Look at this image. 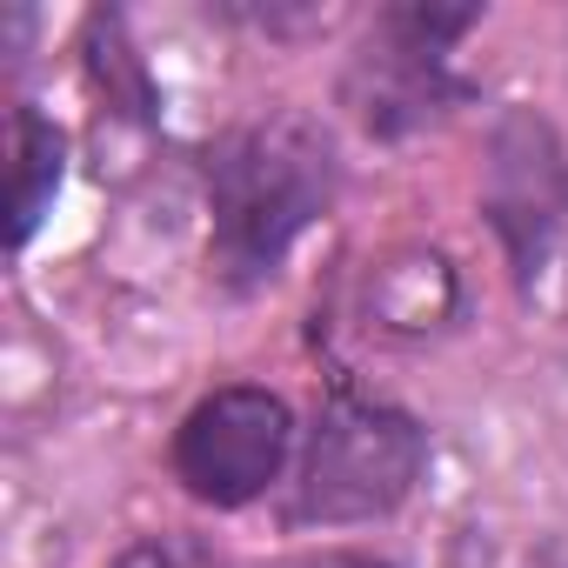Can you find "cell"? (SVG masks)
I'll list each match as a JSON object with an SVG mask.
<instances>
[{"label":"cell","instance_id":"obj_1","mask_svg":"<svg viewBox=\"0 0 568 568\" xmlns=\"http://www.w3.org/2000/svg\"><path fill=\"white\" fill-rule=\"evenodd\" d=\"M335 201L328 134L281 108L234 128L207 161V261L227 288L267 281Z\"/></svg>","mask_w":568,"mask_h":568},{"label":"cell","instance_id":"obj_2","mask_svg":"<svg viewBox=\"0 0 568 568\" xmlns=\"http://www.w3.org/2000/svg\"><path fill=\"white\" fill-rule=\"evenodd\" d=\"M428 462V435L415 415H402L395 402L335 388L308 428L302 448V481L288 515L295 521H322V528H348V521H375L388 508H402L422 481Z\"/></svg>","mask_w":568,"mask_h":568},{"label":"cell","instance_id":"obj_3","mask_svg":"<svg viewBox=\"0 0 568 568\" xmlns=\"http://www.w3.org/2000/svg\"><path fill=\"white\" fill-rule=\"evenodd\" d=\"M488 221L528 315L568 322V154L555 128L508 114L488 161Z\"/></svg>","mask_w":568,"mask_h":568},{"label":"cell","instance_id":"obj_4","mask_svg":"<svg viewBox=\"0 0 568 568\" xmlns=\"http://www.w3.org/2000/svg\"><path fill=\"white\" fill-rule=\"evenodd\" d=\"M475 21H481L475 8H388L368 28L362 54L348 61V81H342L348 114L382 141H402V134L442 121L462 101L455 41Z\"/></svg>","mask_w":568,"mask_h":568},{"label":"cell","instance_id":"obj_5","mask_svg":"<svg viewBox=\"0 0 568 568\" xmlns=\"http://www.w3.org/2000/svg\"><path fill=\"white\" fill-rule=\"evenodd\" d=\"M288 448H295V415L281 395L254 388V382H234V388H214L201 395L181 428H174V481L207 501V508H247L254 495H267L288 468Z\"/></svg>","mask_w":568,"mask_h":568},{"label":"cell","instance_id":"obj_6","mask_svg":"<svg viewBox=\"0 0 568 568\" xmlns=\"http://www.w3.org/2000/svg\"><path fill=\"white\" fill-rule=\"evenodd\" d=\"M362 308L382 335L395 342H428L442 335L455 315H462V281L448 267V254L435 247H388L375 267H368V288H362Z\"/></svg>","mask_w":568,"mask_h":568},{"label":"cell","instance_id":"obj_7","mask_svg":"<svg viewBox=\"0 0 568 568\" xmlns=\"http://www.w3.org/2000/svg\"><path fill=\"white\" fill-rule=\"evenodd\" d=\"M8 148H14V181H8V214H14V247L34 241L48 201L61 194V168H68V141L48 114L34 108H14V128H8Z\"/></svg>","mask_w":568,"mask_h":568},{"label":"cell","instance_id":"obj_8","mask_svg":"<svg viewBox=\"0 0 568 568\" xmlns=\"http://www.w3.org/2000/svg\"><path fill=\"white\" fill-rule=\"evenodd\" d=\"M114 568H207V555L187 535H141L134 548L114 555Z\"/></svg>","mask_w":568,"mask_h":568},{"label":"cell","instance_id":"obj_9","mask_svg":"<svg viewBox=\"0 0 568 568\" xmlns=\"http://www.w3.org/2000/svg\"><path fill=\"white\" fill-rule=\"evenodd\" d=\"M281 568H388V561H368V555H302V561H281Z\"/></svg>","mask_w":568,"mask_h":568}]
</instances>
